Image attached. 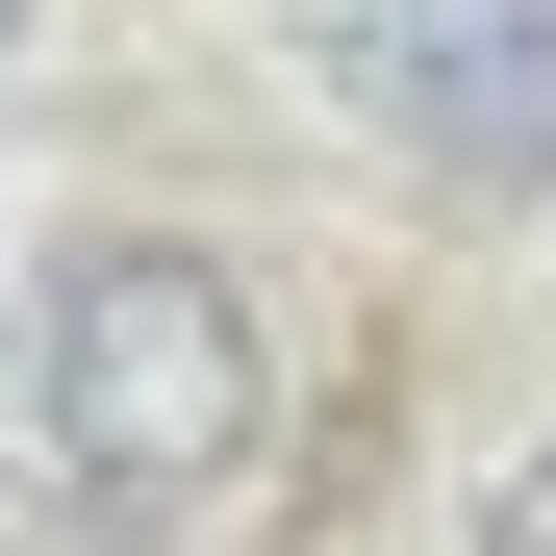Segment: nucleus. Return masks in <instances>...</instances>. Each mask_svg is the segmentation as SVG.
Instances as JSON below:
<instances>
[{
  "instance_id": "obj_1",
  "label": "nucleus",
  "mask_w": 556,
  "mask_h": 556,
  "mask_svg": "<svg viewBox=\"0 0 556 556\" xmlns=\"http://www.w3.org/2000/svg\"><path fill=\"white\" fill-rule=\"evenodd\" d=\"M0 430L76 531H228L278 481V329L228 304L203 253H51L26 278V354H0Z\"/></svg>"
},
{
  "instance_id": "obj_2",
  "label": "nucleus",
  "mask_w": 556,
  "mask_h": 556,
  "mask_svg": "<svg viewBox=\"0 0 556 556\" xmlns=\"http://www.w3.org/2000/svg\"><path fill=\"white\" fill-rule=\"evenodd\" d=\"M304 51L380 152L481 177V203H556V0H304Z\"/></svg>"
},
{
  "instance_id": "obj_3",
  "label": "nucleus",
  "mask_w": 556,
  "mask_h": 556,
  "mask_svg": "<svg viewBox=\"0 0 556 556\" xmlns=\"http://www.w3.org/2000/svg\"><path fill=\"white\" fill-rule=\"evenodd\" d=\"M481 556H556V455H531V481H506V506H481Z\"/></svg>"
},
{
  "instance_id": "obj_4",
  "label": "nucleus",
  "mask_w": 556,
  "mask_h": 556,
  "mask_svg": "<svg viewBox=\"0 0 556 556\" xmlns=\"http://www.w3.org/2000/svg\"><path fill=\"white\" fill-rule=\"evenodd\" d=\"M0 26H26V0H0Z\"/></svg>"
}]
</instances>
